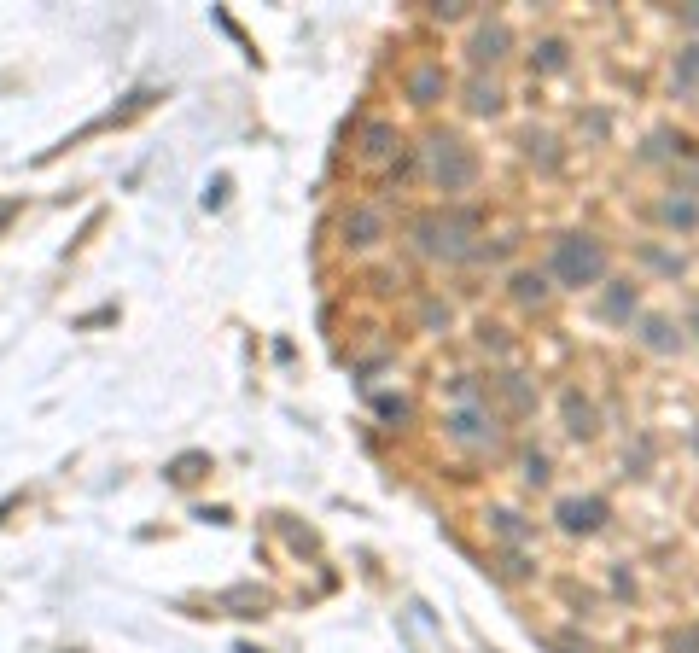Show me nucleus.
<instances>
[{"label": "nucleus", "instance_id": "3", "mask_svg": "<svg viewBox=\"0 0 699 653\" xmlns=\"http://www.w3.org/2000/svg\"><path fill=\"white\" fill-rule=\"evenodd\" d=\"M414 240H420V251L426 257H466L472 251V216H461V210H449V216H426L420 228H414Z\"/></svg>", "mask_w": 699, "mask_h": 653}, {"label": "nucleus", "instance_id": "11", "mask_svg": "<svg viewBox=\"0 0 699 653\" xmlns=\"http://www.w3.org/2000/svg\"><path fill=\"white\" fill-rule=\"evenodd\" d=\"M566 432L571 438H595L600 432V414L589 397H577V391H566Z\"/></svg>", "mask_w": 699, "mask_h": 653}, {"label": "nucleus", "instance_id": "15", "mask_svg": "<svg viewBox=\"0 0 699 653\" xmlns=\"http://www.w3.org/2000/svg\"><path fill=\"white\" fill-rule=\"evenodd\" d=\"M466 105H472L478 117H496V111H501V88L490 82V76H472V82H466Z\"/></svg>", "mask_w": 699, "mask_h": 653}, {"label": "nucleus", "instance_id": "16", "mask_svg": "<svg viewBox=\"0 0 699 653\" xmlns=\"http://www.w3.org/2000/svg\"><path fill=\"white\" fill-rule=\"evenodd\" d=\"M391 140H397V129L391 123H367V135H362V158H391Z\"/></svg>", "mask_w": 699, "mask_h": 653}, {"label": "nucleus", "instance_id": "12", "mask_svg": "<svg viewBox=\"0 0 699 653\" xmlns=\"http://www.w3.org/2000/svg\"><path fill=\"white\" fill-rule=\"evenodd\" d=\"M641 344H647L653 356H670V350H682V333L670 327L665 315H647V321H641Z\"/></svg>", "mask_w": 699, "mask_h": 653}, {"label": "nucleus", "instance_id": "18", "mask_svg": "<svg viewBox=\"0 0 699 653\" xmlns=\"http://www.w3.org/2000/svg\"><path fill=\"white\" fill-rule=\"evenodd\" d=\"M519 467H525V484H548V479H554V473H548V455H542V449H525V455H519Z\"/></svg>", "mask_w": 699, "mask_h": 653}, {"label": "nucleus", "instance_id": "17", "mask_svg": "<svg viewBox=\"0 0 699 653\" xmlns=\"http://www.w3.org/2000/svg\"><path fill=\"white\" fill-rule=\"evenodd\" d=\"M513 298H519V304H542V298H548V275L519 269V275H513Z\"/></svg>", "mask_w": 699, "mask_h": 653}, {"label": "nucleus", "instance_id": "5", "mask_svg": "<svg viewBox=\"0 0 699 653\" xmlns=\"http://www.w3.org/2000/svg\"><path fill=\"white\" fill-rule=\"evenodd\" d=\"M449 438L466 449H496V414H484V409H455L449 414Z\"/></svg>", "mask_w": 699, "mask_h": 653}, {"label": "nucleus", "instance_id": "6", "mask_svg": "<svg viewBox=\"0 0 699 653\" xmlns=\"http://www.w3.org/2000/svg\"><path fill=\"white\" fill-rule=\"evenodd\" d=\"M507 47H513V35H507L501 18L478 24V35H472V70H478V76H484V70H496L501 59H507Z\"/></svg>", "mask_w": 699, "mask_h": 653}, {"label": "nucleus", "instance_id": "9", "mask_svg": "<svg viewBox=\"0 0 699 653\" xmlns=\"http://www.w3.org/2000/svg\"><path fill=\"white\" fill-rule=\"evenodd\" d=\"M670 94H682V100L699 94V41L676 53V65H670Z\"/></svg>", "mask_w": 699, "mask_h": 653}, {"label": "nucleus", "instance_id": "8", "mask_svg": "<svg viewBox=\"0 0 699 653\" xmlns=\"http://www.w3.org/2000/svg\"><path fill=\"white\" fill-rule=\"evenodd\" d=\"M379 240H385V210L356 205L344 216V245H350V251H373Z\"/></svg>", "mask_w": 699, "mask_h": 653}, {"label": "nucleus", "instance_id": "13", "mask_svg": "<svg viewBox=\"0 0 699 653\" xmlns=\"http://www.w3.org/2000/svg\"><path fill=\"white\" fill-rule=\"evenodd\" d=\"M408 100L414 105H437L443 100V65H420L408 76Z\"/></svg>", "mask_w": 699, "mask_h": 653}, {"label": "nucleus", "instance_id": "2", "mask_svg": "<svg viewBox=\"0 0 699 653\" xmlns=\"http://www.w3.org/2000/svg\"><path fill=\"white\" fill-rule=\"evenodd\" d=\"M426 175L437 193H466L478 181V152L461 135H432L426 140Z\"/></svg>", "mask_w": 699, "mask_h": 653}, {"label": "nucleus", "instance_id": "4", "mask_svg": "<svg viewBox=\"0 0 699 653\" xmlns=\"http://www.w3.org/2000/svg\"><path fill=\"white\" fill-rule=\"evenodd\" d=\"M606 496H566L560 508H554V519H560V531H571V537H589V531H600L606 525Z\"/></svg>", "mask_w": 699, "mask_h": 653}, {"label": "nucleus", "instance_id": "10", "mask_svg": "<svg viewBox=\"0 0 699 653\" xmlns=\"http://www.w3.org/2000/svg\"><path fill=\"white\" fill-rule=\"evenodd\" d=\"M566 65H571V47L560 41V35H548V41H536V47H531V70H536V76H560Z\"/></svg>", "mask_w": 699, "mask_h": 653}, {"label": "nucleus", "instance_id": "19", "mask_svg": "<svg viewBox=\"0 0 699 653\" xmlns=\"http://www.w3.org/2000/svg\"><path fill=\"white\" fill-rule=\"evenodd\" d=\"M490 519H496V531H501V537H507V543H525V537H531V531L519 525V514H507V508H496V514H490Z\"/></svg>", "mask_w": 699, "mask_h": 653}, {"label": "nucleus", "instance_id": "22", "mask_svg": "<svg viewBox=\"0 0 699 653\" xmlns=\"http://www.w3.org/2000/svg\"><path fill=\"white\" fill-rule=\"evenodd\" d=\"M688 321H694V333H699V298H694V315H688Z\"/></svg>", "mask_w": 699, "mask_h": 653}, {"label": "nucleus", "instance_id": "21", "mask_svg": "<svg viewBox=\"0 0 699 653\" xmlns=\"http://www.w3.org/2000/svg\"><path fill=\"white\" fill-rule=\"evenodd\" d=\"M682 30H699V6L694 12H682Z\"/></svg>", "mask_w": 699, "mask_h": 653}, {"label": "nucleus", "instance_id": "7", "mask_svg": "<svg viewBox=\"0 0 699 653\" xmlns=\"http://www.w3.org/2000/svg\"><path fill=\"white\" fill-rule=\"evenodd\" d=\"M600 321H612V327H630L635 310H641V292H635V280H606V292H600Z\"/></svg>", "mask_w": 699, "mask_h": 653}, {"label": "nucleus", "instance_id": "14", "mask_svg": "<svg viewBox=\"0 0 699 653\" xmlns=\"http://www.w3.org/2000/svg\"><path fill=\"white\" fill-rule=\"evenodd\" d=\"M659 216H665L670 228H682V234H688V228H699V199L682 187V193H670L665 205H659Z\"/></svg>", "mask_w": 699, "mask_h": 653}, {"label": "nucleus", "instance_id": "1", "mask_svg": "<svg viewBox=\"0 0 699 653\" xmlns=\"http://www.w3.org/2000/svg\"><path fill=\"white\" fill-rule=\"evenodd\" d=\"M612 269V257H606V245L595 234H560L554 240V257H548V275L571 286V292H583V286H600Z\"/></svg>", "mask_w": 699, "mask_h": 653}, {"label": "nucleus", "instance_id": "20", "mask_svg": "<svg viewBox=\"0 0 699 653\" xmlns=\"http://www.w3.org/2000/svg\"><path fill=\"white\" fill-rule=\"evenodd\" d=\"M670 648H676V653H699V630H676V636H670Z\"/></svg>", "mask_w": 699, "mask_h": 653}]
</instances>
